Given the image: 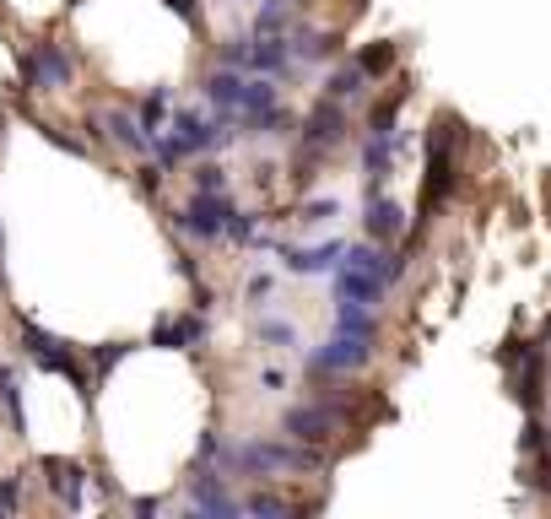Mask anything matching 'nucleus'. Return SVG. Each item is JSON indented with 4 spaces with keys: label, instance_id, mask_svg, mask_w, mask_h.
Returning <instances> with one entry per match:
<instances>
[{
    "label": "nucleus",
    "instance_id": "obj_17",
    "mask_svg": "<svg viewBox=\"0 0 551 519\" xmlns=\"http://www.w3.org/2000/svg\"><path fill=\"white\" fill-rule=\"evenodd\" d=\"M368 87H373V76L362 71L357 60H341L335 71L325 76V98H335V103H357V98H368Z\"/></svg>",
    "mask_w": 551,
    "mask_h": 519
},
{
    "label": "nucleus",
    "instance_id": "obj_10",
    "mask_svg": "<svg viewBox=\"0 0 551 519\" xmlns=\"http://www.w3.org/2000/svg\"><path fill=\"white\" fill-rule=\"evenodd\" d=\"M341 141H346V103L319 98L314 109L303 114V146L308 152H335Z\"/></svg>",
    "mask_w": 551,
    "mask_h": 519
},
{
    "label": "nucleus",
    "instance_id": "obj_22",
    "mask_svg": "<svg viewBox=\"0 0 551 519\" xmlns=\"http://www.w3.org/2000/svg\"><path fill=\"white\" fill-rule=\"evenodd\" d=\"M395 60H400V49L389 44V38H379V44H362V49H357V65H362V71L373 76V82L395 71Z\"/></svg>",
    "mask_w": 551,
    "mask_h": 519
},
{
    "label": "nucleus",
    "instance_id": "obj_6",
    "mask_svg": "<svg viewBox=\"0 0 551 519\" xmlns=\"http://www.w3.org/2000/svg\"><path fill=\"white\" fill-rule=\"evenodd\" d=\"M368 363H373V341L346 336V330H335L325 346H314V352H308V374H314V379L357 374V368H368Z\"/></svg>",
    "mask_w": 551,
    "mask_h": 519
},
{
    "label": "nucleus",
    "instance_id": "obj_4",
    "mask_svg": "<svg viewBox=\"0 0 551 519\" xmlns=\"http://www.w3.org/2000/svg\"><path fill=\"white\" fill-rule=\"evenodd\" d=\"M352 428V406H341V401H308V406H287L281 411V433L287 438H298V444H330L335 433H346Z\"/></svg>",
    "mask_w": 551,
    "mask_h": 519
},
{
    "label": "nucleus",
    "instance_id": "obj_3",
    "mask_svg": "<svg viewBox=\"0 0 551 519\" xmlns=\"http://www.w3.org/2000/svg\"><path fill=\"white\" fill-rule=\"evenodd\" d=\"M233 195H206V190H190V201L168 211V228L184 233L190 244H222L227 238V217H233Z\"/></svg>",
    "mask_w": 551,
    "mask_h": 519
},
{
    "label": "nucleus",
    "instance_id": "obj_14",
    "mask_svg": "<svg viewBox=\"0 0 551 519\" xmlns=\"http://www.w3.org/2000/svg\"><path fill=\"white\" fill-rule=\"evenodd\" d=\"M362 233H368L373 244H395V238H406V206L389 201V195H368V211H362Z\"/></svg>",
    "mask_w": 551,
    "mask_h": 519
},
{
    "label": "nucleus",
    "instance_id": "obj_7",
    "mask_svg": "<svg viewBox=\"0 0 551 519\" xmlns=\"http://www.w3.org/2000/svg\"><path fill=\"white\" fill-rule=\"evenodd\" d=\"M33 368L38 374H55V379H71V390L82 395V406H98V374L82 352H71L65 341H49L44 352H33Z\"/></svg>",
    "mask_w": 551,
    "mask_h": 519
},
{
    "label": "nucleus",
    "instance_id": "obj_28",
    "mask_svg": "<svg viewBox=\"0 0 551 519\" xmlns=\"http://www.w3.org/2000/svg\"><path fill=\"white\" fill-rule=\"evenodd\" d=\"M249 55H254V33H244V38H227V44L217 49V65H233V71H249Z\"/></svg>",
    "mask_w": 551,
    "mask_h": 519
},
{
    "label": "nucleus",
    "instance_id": "obj_20",
    "mask_svg": "<svg viewBox=\"0 0 551 519\" xmlns=\"http://www.w3.org/2000/svg\"><path fill=\"white\" fill-rule=\"evenodd\" d=\"M136 114H141V125L152 130V136H157V130H168V119H173V87H152L141 98Z\"/></svg>",
    "mask_w": 551,
    "mask_h": 519
},
{
    "label": "nucleus",
    "instance_id": "obj_36",
    "mask_svg": "<svg viewBox=\"0 0 551 519\" xmlns=\"http://www.w3.org/2000/svg\"><path fill=\"white\" fill-rule=\"evenodd\" d=\"M260 384H265V390H287V374H281V368H265Z\"/></svg>",
    "mask_w": 551,
    "mask_h": 519
},
{
    "label": "nucleus",
    "instance_id": "obj_5",
    "mask_svg": "<svg viewBox=\"0 0 551 519\" xmlns=\"http://www.w3.org/2000/svg\"><path fill=\"white\" fill-rule=\"evenodd\" d=\"M454 119H438L433 130H427V179H422V206L433 211L454 195Z\"/></svg>",
    "mask_w": 551,
    "mask_h": 519
},
{
    "label": "nucleus",
    "instance_id": "obj_35",
    "mask_svg": "<svg viewBox=\"0 0 551 519\" xmlns=\"http://www.w3.org/2000/svg\"><path fill=\"white\" fill-rule=\"evenodd\" d=\"M163 509H168L163 498H136V503H130V514H163Z\"/></svg>",
    "mask_w": 551,
    "mask_h": 519
},
{
    "label": "nucleus",
    "instance_id": "obj_26",
    "mask_svg": "<svg viewBox=\"0 0 551 519\" xmlns=\"http://www.w3.org/2000/svg\"><path fill=\"white\" fill-rule=\"evenodd\" d=\"M190 190L222 195V190H227V168H222V163H195V168H190Z\"/></svg>",
    "mask_w": 551,
    "mask_h": 519
},
{
    "label": "nucleus",
    "instance_id": "obj_16",
    "mask_svg": "<svg viewBox=\"0 0 551 519\" xmlns=\"http://www.w3.org/2000/svg\"><path fill=\"white\" fill-rule=\"evenodd\" d=\"M384 276H368V271H346V265H335V298H346V303H384Z\"/></svg>",
    "mask_w": 551,
    "mask_h": 519
},
{
    "label": "nucleus",
    "instance_id": "obj_33",
    "mask_svg": "<svg viewBox=\"0 0 551 519\" xmlns=\"http://www.w3.org/2000/svg\"><path fill=\"white\" fill-rule=\"evenodd\" d=\"M44 136L55 141V146H65V152H76V157H87V141H76V136H65L60 125H44Z\"/></svg>",
    "mask_w": 551,
    "mask_h": 519
},
{
    "label": "nucleus",
    "instance_id": "obj_18",
    "mask_svg": "<svg viewBox=\"0 0 551 519\" xmlns=\"http://www.w3.org/2000/svg\"><path fill=\"white\" fill-rule=\"evenodd\" d=\"M335 330H346V336H362V341H379V319H373L368 303H335Z\"/></svg>",
    "mask_w": 551,
    "mask_h": 519
},
{
    "label": "nucleus",
    "instance_id": "obj_2",
    "mask_svg": "<svg viewBox=\"0 0 551 519\" xmlns=\"http://www.w3.org/2000/svg\"><path fill=\"white\" fill-rule=\"evenodd\" d=\"M17 71H22V87L28 92H71L76 76H82V60H76L71 44L60 38H33V44L17 49Z\"/></svg>",
    "mask_w": 551,
    "mask_h": 519
},
{
    "label": "nucleus",
    "instance_id": "obj_25",
    "mask_svg": "<svg viewBox=\"0 0 551 519\" xmlns=\"http://www.w3.org/2000/svg\"><path fill=\"white\" fill-rule=\"evenodd\" d=\"M260 341L265 346H281V352H298V325L292 319H260Z\"/></svg>",
    "mask_w": 551,
    "mask_h": 519
},
{
    "label": "nucleus",
    "instance_id": "obj_32",
    "mask_svg": "<svg viewBox=\"0 0 551 519\" xmlns=\"http://www.w3.org/2000/svg\"><path fill=\"white\" fill-rule=\"evenodd\" d=\"M163 179H168V168H163V163H141V168H136V184H141L146 195L163 190Z\"/></svg>",
    "mask_w": 551,
    "mask_h": 519
},
{
    "label": "nucleus",
    "instance_id": "obj_8",
    "mask_svg": "<svg viewBox=\"0 0 551 519\" xmlns=\"http://www.w3.org/2000/svg\"><path fill=\"white\" fill-rule=\"evenodd\" d=\"M87 130L98 141L119 146V152H130V157H152V130H146L141 114H130V109H98V114H87Z\"/></svg>",
    "mask_w": 551,
    "mask_h": 519
},
{
    "label": "nucleus",
    "instance_id": "obj_23",
    "mask_svg": "<svg viewBox=\"0 0 551 519\" xmlns=\"http://www.w3.org/2000/svg\"><path fill=\"white\" fill-rule=\"evenodd\" d=\"M0 406H6L11 428H22V374H17V363H0Z\"/></svg>",
    "mask_w": 551,
    "mask_h": 519
},
{
    "label": "nucleus",
    "instance_id": "obj_31",
    "mask_svg": "<svg viewBox=\"0 0 551 519\" xmlns=\"http://www.w3.org/2000/svg\"><path fill=\"white\" fill-rule=\"evenodd\" d=\"M330 217H341V201H335V195H330V201H308L298 222H308V228H319V222H330Z\"/></svg>",
    "mask_w": 551,
    "mask_h": 519
},
{
    "label": "nucleus",
    "instance_id": "obj_19",
    "mask_svg": "<svg viewBox=\"0 0 551 519\" xmlns=\"http://www.w3.org/2000/svg\"><path fill=\"white\" fill-rule=\"evenodd\" d=\"M292 28H298V6L292 0H265L254 11V33H292Z\"/></svg>",
    "mask_w": 551,
    "mask_h": 519
},
{
    "label": "nucleus",
    "instance_id": "obj_21",
    "mask_svg": "<svg viewBox=\"0 0 551 519\" xmlns=\"http://www.w3.org/2000/svg\"><path fill=\"white\" fill-rule=\"evenodd\" d=\"M400 109H406V92H389V98L373 103V109H368V136H395Z\"/></svg>",
    "mask_w": 551,
    "mask_h": 519
},
{
    "label": "nucleus",
    "instance_id": "obj_11",
    "mask_svg": "<svg viewBox=\"0 0 551 519\" xmlns=\"http://www.w3.org/2000/svg\"><path fill=\"white\" fill-rule=\"evenodd\" d=\"M211 341V325L195 314H157L152 325V346H163V352H200V346Z\"/></svg>",
    "mask_w": 551,
    "mask_h": 519
},
{
    "label": "nucleus",
    "instance_id": "obj_29",
    "mask_svg": "<svg viewBox=\"0 0 551 519\" xmlns=\"http://www.w3.org/2000/svg\"><path fill=\"white\" fill-rule=\"evenodd\" d=\"M244 514H271V519H281V514H292V503L276 498V492H244Z\"/></svg>",
    "mask_w": 551,
    "mask_h": 519
},
{
    "label": "nucleus",
    "instance_id": "obj_1",
    "mask_svg": "<svg viewBox=\"0 0 551 519\" xmlns=\"http://www.w3.org/2000/svg\"><path fill=\"white\" fill-rule=\"evenodd\" d=\"M217 465L233 476H249V482H276V476L330 471V455L319 444H298V438H244V444H227Z\"/></svg>",
    "mask_w": 551,
    "mask_h": 519
},
{
    "label": "nucleus",
    "instance_id": "obj_24",
    "mask_svg": "<svg viewBox=\"0 0 551 519\" xmlns=\"http://www.w3.org/2000/svg\"><path fill=\"white\" fill-rule=\"evenodd\" d=\"M125 357H130V341H103V346L87 352V363H92V374H98V384H103V374H114Z\"/></svg>",
    "mask_w": 551,
    "mask_h": 519
},
{
    "label": "nucleus",
    "instance_id": "obj_9",
    "mask_svg": "<svg viewBox=\"0 0 551 519\" xmlns=\"http://www.w3.org/2000/svg\"><path fill=\"white\" fill-rule=\"evenodd\" d=\"M38 471H44V487H49V498H55V509H82V492H87V465L82 460L44 455Z\"/></svg>",
    "mask_w": 551,
    "mask_h": 519
},
{
    "label": "nucleus",
    "instance_id": "obj_34",
    "mask_svg": "<svg viewBox=\"0 0 551 519\" xmlns=\"http://www.w3.org/2000/svg\"><path fill=\"white\" fill-rule=\"evenodd\" d=\"M163 6L173 11V17H184L190 28H200V0H163Z\"/></svg>",
    "mask_w": 551,
    "mask_h": 519
},
{
    "label": "nucleus",
    "instance_id": "obj_27",
    "mask_svg": "<svg viewBox=\"0 0 551 519\" xmlns=\"http://www.w3.org/2000/svg\"><path fill=\"white\" fill-rule=\"evenodd\" d=\"M22 503H28V476H22V471L0 476V514H17Z\"/></svg>",
    "mask_w": 551,
    "mask_h": 519
},
{
    "label": "nucleus",
    "instance_id": "obj_13",
    "mask_svg": "<svg viewBox=\"0 0 551 519\" xmlns=\"http://www.w3.org/2000/svg\"><path fill=\"white\" fill-rule=\"evenodd\" d=\"M281 255V265H287L292 276H325V271H335V265H341V255H346V244L341 238H325V244H281L276 249Z\"/></svg>",
    "mask_w": 551,
    "mask_h": 519
},
{
    "label": "nucleus",
    "instance_id": "obj_30",
    "mask_svg": "<svg viewBox=\"0 0 551 519\" xmlns=\"http://www.w3.org/2000/svg\"><path fill=\"white\" fill-rule=\"evenodd\" d=\"M271 292H276V276L271 271H254L249 282H244V298L254 303V309H260V303H271Z\"/></svg>",
    "mask_w": 551,
    "mask_h": 519
},
{
    "label": "nucleus",
    "instance_id": "obj_12",
    "mask_svg": "<svg viewBox=\"0 0 551 519\" xmlns=\"http://www.w3.org/2000/svg\"><path fill=\"white\" fill-rule=\"evenodd\" d=\"M244 76L249 71H233V65H211L206 76H200V98L217 109V119L227 125H238V98H244Z\"/></svg>",
    "mask_w": 551,
    "mask_h": 519
},
{
    "label": "nucleus",
    "instance_id": "obj_37",
    "mask_svg": "<svg viewBox=\"0 0 551 519\" xmlns=\"http://www.w3.org/2000/svg\"><path fill=\"white\" fill-rule=\"evenodd\" d=\"M0 265H6V238H0Z\"/></svg>",
    "mask_w": 551,
    "mask_h": 519
},
{
    "label": "nucleus",
    "instance_id": "obj_38",
    "mask_svg": "<svg viewBox=\"0 0 551 519\" xmlns=\"http://www.w3.org/2000/svg\"><path fill=\"white\" fill-rule=\"evenodd\" d=\"M292 6H298V11H303V6H314V0H292Z\"/></svg>",
    "mask_w": 551,
    "mask_h": 519
},
{
    "label": "nucleus",
    "instance_id": "obj_15",
    "mask_svg": "<svg viewBox=\"0 0 551 519\" xmlns=\"http://www.w3.org/2000/svg\"><path fill=\"white\" fill-rule=\"evenodd\" d=\"M287 44H292V55H298V65H330L341 55V33L308 28V22H298V28L287 33Z\"/></svg>",
    "mask_w": 551,
    "mask_h": 519
}]
</instances>
